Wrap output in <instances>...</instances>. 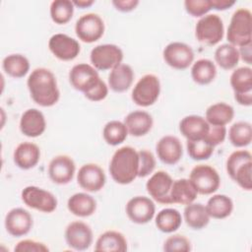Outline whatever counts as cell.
Returning a JSON list of instances; mask_svg holds the SVG:
<instances>
[{"label":"cell","instance_id":"obj_1","mask_svg":"<svg viewBox=\"0 0 252 252\" xmlns=\"http://www.w3.org/2000/svg\"><path fill=\"white\" fill-rule=\"evenodd\" d=\"M27 87L32 99L42 107H50L56 104L60 98L55 75L47 68H35L29 75Z\"/></svg>","mask_w":252,"mask_h":252},{"label":"cell","instance_id":"obj_2","mask_svg":"<svg viewBox=\"0 0 252 252\" xmlns=\"http://www.w3.org/2000/svg\"><path fill=\"white\" fill-rule=\"evenodd\" d=\"M109 173L112 179L121 185L132 183L139 172V154L136 149L124 146L116 150L109 162Z\"/></svg>","mask_w":252,"mask_h":252},{"label":"cell","instance_id":"obj_3","mask_svg":"<svg viewBox=\"0 0 252 252\" xmlns=\"http://www.w3.org/2000/svg\"><path fill=\"white\" fill-rule=\"evenodd\" d=\"M251 12L246 8H239L234 11L226 32L228 43L234 45L235 47H241L251 43Z\"/></svg>","mask_w":252,"mask_h":252},{"label":"cell","instance_id":"obj_4","mask_svg":"<svg viewBox=\"0 0 252 252\" xmlns=\"http://www.w3.org/2000/svg\"><path fill=\"white\" fill-rule=\"evenodd\" d=\"M223 34V22L217 14H207L201 17L195 26V36L197 40L208 46L218 44L222 39Z\"/></svg>","mask_w":252,"mask_h":252},{"label":"cell","instance_id":"obj_5","mask_svg":"<svg viewBox=\"0 0 252 252\" xmlns=\"http://www.w3.org/2000/svg\"><path fill=\"white\" fill-rule=\"evenodd\" d=\"M160 94V82L158 76L146 74L136 83L132 90L133 102L142 107L153 105Z\"/></svg>","mask_w":252,"mask_h":252},{"label":"cell","instance_id":"obj_6","mask_svg":"<svg viewBox=\"0 0 252 252\" xmlns=\"http://www.w3.org/2000/svg\"><path fill=\"white\" fill-rule=\"evenodd\" d=\"M190 182L198 194L211 195L220 185V177L217 169L209 164H197L190 172Z\"/></svg>","mask_w":252,"mask_h":252},{"label":"cell","instance_id":"obj_7","mask_svg":"<svg viewBox=\"0 0 252 252\" xmlns=\"http://www.w3.org/2000/svg\"><path fill=\"white\" fill-rule=\"evenodd\" d=\"M71 86L85 94L93 91L101 81L97 70L91 64L79 63L74 65L69 72Z\"/></svg>","mask_w":252,"mask_h":252},{"label":"cell","instance_id":"obj_8","mask_svg":"<svg viewBox=\"0 0 252 252\" xmlns=\"http://www.w3.org/2000/svg\"><path fill=\"white\" fill-rule=\"evenodd\" d=\"M90 60L96 70H112L122 63L123 51L116 44H99L92 49L90 53Z\"/></svg>","mask_w":252,"mask_h":252},{"label":"cell","instance_id":"obj_9","mask_svg":"<svg viewBox=\"0 0 252 252\" xmlns=\"http://www.w3.org/2000/svg\"><path fill=\"white\" fill-rule=\"evenodd\" d=\"M21 198L29 208L46 214L54 212L58 204L54 194L37 186L25 187L21 192Z\"/></svg>","mask_w":252,"mask_h":252},{"label":"cell","instance_id":"obj_10","mask_svg":"<svg viewBox=\"0 0 252 252\" xmlns=\"http://www.w3.org/2000/svg\"><path fill=\"white\" fill-rule=\"evenodd\" d=\"M104 22L95 13H88L81 16L75 25L77 37L86 43H93L98 40L104 33Z\"/></svg>","mask_w":252,"mask_h":252},{"label":"cell","instance_id":"obj_11","mask_svg":"<svg viewBox=\"0 0 252 252\" xmlns=\"http://www.w3.org/2000/svg\"><path fill=\"white\" fill-rule=\"evenodd\" d=\"M163 60L173 69L185 70L194 62V51L190 45L180 41L168 43L162 52Z\"/></svg>","mask_w":252,"mask_h":252},{"label":"cell","instance_id":"obj_12","mask_svg":"<svg viewBox=\"0 0 252 252\" xmlns=\"http://www.w3.org/2000/svg\"><path fill=\"white\" fill-rule=\"evenodd\" d=\"M64 236L67 245L77 251L89 249L94 240V234L91 226L81 220L70 222L65 229Z\"/></svg>","mask_w":252,"mask_h":252},{"label":"cell","instance_id":"obj_13","mask_svg":"<svg viewBox=\"0 0 252 252\" xmlns=\"http://www.w3.org/2000/svg\"><path fill=\"white\" fill-rule=\"evenodd\" d=\"M172 183L173 179L166 171L158 170L148 179L146 189L153 200L162 205H169L171 204L170 190Z\"/></svg>","mask_w":252,"mask_h":252},{"label":"cell","instance_id":"obj_14","mask_svg":"<svg viewBox=\"0 0 252 252\" xmlns=\"http://www.w3.org/2000/svg\"><path fill=\"white\" fill-rule=\"evenodd\" d=\"M129 220L137 224H145L151 221L156 214L154 201L146 196H135L131 198L125 207Z\"/></svg>","mask_w":252,"mask_h":252},{"label":"cell","instance_id":"obj_15","mask_svg":"<svg viewBox=\"0 0 252 252\" xmlns=\"http://www.w3.org/2000/svg\"><path fill=\"white\" fill-rule=\"evenodd\" d=\"M77 182L79 186L87 192H98L106 182V176L103 169L96 163L83 164L77 173Z\"/></svg>","mask_w":252,"mask_h":252},{"label":"cell","instance_id":"obj_16","mask_svg":"<svg viewBox=\"0 0 252 252\" xmlns=\"http://www.w3.org/2000/svg\"><path fill=\"white\" fill-rule=\"evenodd\" d=\"M48 48L54 57L62 61L75 59L81 51L79 41L65 33L53 34L48 40Z\"/></svg>","mask_w":252,"mask_h":252},{"label":"cell","instance_id":"obj_17","mask_svg":"<svg viewBox=\"0 0 252 252\" xmlns=\"http://www.w3.org/2000/svg\"><path fill=\"white\" fill-rule=\"evenodd\" d=\"M5 228L14 237H21L28 234L33 224L32 216L24 208H13L5 217Z\"/></svg>","mask_w":252,"mask_h":252},{"label":"cell","instance_id":"obj_18","mask_svg":"<svg viewBox=\"0 0 252 252\" xmlns=\"http://www.w3.org/2000/svg\"><path fill=\"white\" fill-rule=\"evenodd\" d=\"M76 172V164L73 158L66 155L54 157L48 164V175L52 182L64 185L72 181Z\"/></svg>","mask_w":252,"mask_h":252},{"label":"cell","instance_id":"obj_19","mask_svg":"<svg viewBox=\"0 0 252 252\" xmlns=\"http://www.w3.org/2000/svg\"><path fill=\"white\" fill-rule=\"evenodd\" d=\"M156 152L158 159L162 163L174 165L183 156L182 143L176 136L165 135L158 141L156 145Z\"/></svg>","mask_w":252,"mask_h":252},{"label":"cell","instance_id":"obj_20","mask_svg":"<svg viewBox=\"0 0 252 252\" xmlns=\"http://www.w3.org/2000/svg\"><path fill=\"white\" fill-rule=\"evenodd\" d=\"M19 125L23 135L30 138H36L44 133L46 120L44 114L39 109L29 108L23 112Z\"/></svg>","mask_w":252,"mask_h":252},{"label":"cell","instance_id":"obj_21","mask_svg":"<svg viewBox=\"0 0 252 252\" xmlns=\"http://www.w3.org/2000/svg\"><path fill=\"white\" fill-rule=\"evenodd\" d=\"M40 159V149L32 142L20 143L14 150L13 160L15 164L24 170L34 167Z\"/></svg>","mask_w":252,"mask_h":252},{"label":"cell","instance_id":"obj_22","mask_svg":"<svg viewBox=\"0 0 252 252\" xmlns=\"http://www.w3.org/2000/svg\"><path fill=\"white\" fill-rule=\"evenodd\" d=\"M210 129L205 117L191 114L183 117L179 122V131L187 140L204 139Z\"/></svg>","mask_w":252,"mask_h":252},{"label":"cell","instance_id":"obj_23","mask_svg":"<svg viewBox=\"0 0 252 252\" xmlns=\"http://www.w3.org/2000/svg\"><path fill=\"white\" fill-rule=\"evenodd\" d=\"M123 122L128 130V134L134 137L147 135L154 124L152 115L145 110H134L128 113Z\"/></svg>","mask_w":252,"mask_h":252},{"label":"cell","instance_id":"obj_24","mask_svg":"<svg viewBox=\"0 0 252 252\" xmlns=\"http://www.w3.org/2000/svg\"><path fill=\"white\" fill-rule=\"evenodd\" d=\"M134 71L128 64L121 63L108 75V88L115 93H124L128 91L134 81Z\"/></svg>","mask_w":252,"mask_h":252},{"label":"cell","instance_id":"obj_25","mask_svg":"<svg viewBox=\"0 0 252 252\" xmlns=\"http://www.w3.org/2000/svg\"><path fill=\"white\" fill-rule=\"evenodd\" d=\"M67 208L74 216L87 218L94 214L96 210V201L92 195L86 192H78L68 199Z\"/></svg>","mask_w":252,"mask_h":252},{"label":"cell","instance_id":"obj_26","mask_svg":"<svg viewBox=\"0 0 252 252\" xmlns=\"http://www.w3.org/2000/svg\"><path fill=\"white\" fill-rule=\"evenodd\" d=\"M128 248L125 236L116 230H106L101 233L95 241V251L125 252Z\"/></svg>","mask_w":252,"mask_h":252},{"label":"cell","instance_id":"obj_27","mask_svg":"<svg viewBox=\"0 0 252 252\" xmlns=\"http://www.w3.org/2000/svg\"><path fill=\"white\" fill-rule=\"evenodd\" d=\"M197 191L187 178L173 180L170 190L171 204L188 205L193 203L197 198Z\"/></svg>","mask_w":252,"mask_h":252},{"label":"cell","instance_id":"obj_28","mask_svg":"<svg viewBox=\"0 0 252 252\" xmlns=\"http://www.w3.org/2000/svg\"><path fill=\"white\" fill-rule=\"evenodd\" d=\"M183 218L186 224L195 230H200L206 227L210 221V216L206 206L201 203H191L185 206Z\"/></svg>","mask_w":252,"mask_h":252},{"label":"cell","instance_id":"obj_29","mask_svg":"<svg viewBox=\"0 0 252 252\" xmlns=\"http://www.w3.org/2000/svg\"><path fill=\"white\" fill-rule=\"evenodd\" d=\"M233 117V107L222 101L210 105L205 113V119L211 126H225L231 122Z\"/></svg>","mask_w":252,"mask_h":252},{"label":"cell","instance_id":"obj_30","mask_svg":"<svg viewBox=\"0 0 252 252\" xmlns=\"http://www.w3.org/2000/svg\"><path fill=\"white\" fill-rule=\"evenodd\" d=\"M192 80L201 86L211 84L217 76L216 64L207 58H201L193 62L191 67Z\"/></svg>","mask_w":252,"mask_h":252},{"label":"cell","instance_id":"obj_31","mask_svg":"<svg viewBox=\"0 0 252 252\" xmlns=\"http://www.w3.org/2000/svg\"><path fill=\"white\" fill-rule=\"evenodd\" d=\"M206 209L210 218L222 220L231 215L233 211V202L230 197L224 194H215L208 200Z\"/></svg>","mask_w":252,"mask_h":252},{"label":"cell","instance_id":"obj_32","mask_svg":"<svg viewBox=\"0 0 252 252\" xmlns=\"http://www.w3.org/2000/svg\"><path fill=\"white\" fill-rule=\"evenodd\" d=\"M29 59L20 53L9 54L4 57L2 61L3 71L10 77L20 79L25 77L30 71Z\"/></svg>","mask_w":252,"mask_h":252},{"label":"cell","instance_id":"obj_33","mask_svg":"<svg viewBox=\"0 0 252 252\" xmlns=\"http://www.w3.org/2000/svg\"><path fill=\"white\" fill-rule=\"evenodd\" d=\"M158 229L163 233L176 231L182 223V216L176 209L165 208L160 210L155 219Z\"/></svg>","mask_w":252,"mask_h":252},{"label":"cell","instance_id":"obj_34","mask_svg":"<svg viewBox=\"0 0 252 252\" xmlns=\"http://www.w3.org/2000/svg\"><path fill=\"white\" fill-rule=\"evenodd\" d=\"M214 58L216 63L223 70L235 68L240 60L238 48L230 43H223L217 47Z\"/></svg>","mask_w":252,"mask_h":252},{"label":"cell","instance_id":"obj_35","mask_svg":"<svg viewBox=\"0 0 252 252\" xmlns=\"http://www.w3.org/2000/svg\"><path fill=\"white\" fill-rule=\"evenodd\" d=\"M229 83L234 94L252 93V69L249 66L236 68L230 75Z\"/></svg>","mask_w":252,"mask_h":252},{"label":"cell","instance_id":"obj_36","mask_svg":"<svg viewBox=\"0 0 252 252\" xmlns=\"http://www.w3.org/2000/svg\"><path fill=\"white\" fill-rule=\"evenodd\" d=\"M228 139L232 146L243 148L250 145L252 141V127L247 121H237L228 130Z\"/></svg>","mask_w":252,"mask_h":252},{"label":"cell","instance_id":"obj_37","mask_svg":"<svg viewBox=\"0 0 252 252\" xmlns=\"http://www.w3.org/2000/svg\"><path fill=\"white\" fill-rule=\"evenodd\" d=\"M128 136V130L124 122L119 120L108 121L102 129V137L106 144L118 146L122 144Z\"/></svg>","mask_w":252,"mask_h":252},{"label":"cell","instance_id":"obj_38","mask_svg":"<svg viewBox=\"0 0 252 252\" xmlns=\"http://www.w3.org/2000/svg\"><path fill=\"white\" fill-rule=\"evenodd\" d=\"M74 8L75 6L71 0H54L49 7L50 18L57 25H65L71 21Z\"/></svg>","mask_w":252,"mask_h":252},{"label":"cell","instance_id":"obj_39","mask_svg":"<svg viewBox=\"0 0 252 252\" xmlns=\"http://www.w3.org/2000/svg\"><path fill=\"white\" fill-rule=\"evenodd\" d=\"M186 149L189 157L194 160H205L211 158L215 147L211 146L204 139L187 140Z\"/></svg>","mask_w":252,"mask_h":252},{"label":"cell","instance_id":"obj_40","mask_svg":"<svg viewBox=\"0 0 252 252\" xmlns=\"http://www.w3.org/2000/svg\"><path fill=\"white\" fill-rule=\"evenodd\" d=\"M251 174H252V161H248L237 166L229 177L234 182H236L238 186L243 190L251 191L252 189Z\"/></svg>","mask_w":252,"mask_h":252},{"label":"cell","instance_id":"obj_41","mask_svg":"<svg viewBox=\"0 0 252 252\" xmlns=\"http://www.w3.org/2000/svg\"><path fill=\"white\" fill-rule=\"evenodd\" d=\"M162 249L166 252H189L192 247L190 240L186 236L182 234H173L165 239Z\"/></svg>","mask_w":252,"mask_h":252},{"label":"cell","instance_id":"obj_42","mask_svg":"<svg viewBox=\"0 0 252 252\" xmlns=\"http://www.w3.org/2000/svg\"><path fill=\"white\" fill-rule=\"evenodd\" d=\"M139 154V172L138 177H147L153 173L156 167V158L149 150H140Z\"/></svg>","mask_w":252,"mask_h":252},{"label":"cell","instance_id":"obj_43","mask_svg":"<svg viewBox=\"0 0 252 252\" xmlns=\"http://www.w3.org/2000/svg\"><path fill=\"white\" fill-rule=\"evenodd\" d=\"M248 161H252V155L249 151L237 150V151L232 152L228 156V158L226 159V163H225L227 174L230 176L237 166H239L245 162H248Z\"/></svg>","mask_w":252,"mask_h":252},{"label":"cell","instance_id":"obj_44","mask_svg":"<svg viewBox=\"0 0 252 252\" xmlns=\"http://www.w3.org/2000/svg\"><path fill=\"white\" fill-rule=\"evenodd\" d=\"M186 12L195 18H201L212 9L210 0H186L184 1Z\"/></svg>","mask_w":252,"mask_h":252},{"label":"cell","instance_id":"obj_45","mask_svg":"<svg viewBox=\"0 0 252 252\" xmlns=\"http://www.w3.org/2000/svg\"><path fill=\"white\" fill-rule=\"evenodd\" d=\"M17 252H48L49 248L42 242L33 239H23L14 248Z\"/></svg>","mask_w":252,"mask_h":252},{"label":"cell","instance_id":"obj_46","mask_svg":"<svg viewBox=\"0 0 252 252\" xmlns=\"http://www.w3.org/2000/svg\"><path fill=\"white\" fill-rule=\"evenodd\" d=\"M226 137V127L225 126H211L205 136L204 140L211 146L216 147L221 144Z\"/></svg>","mask_w":252,"mask_h":252},{"label":"cell","instance_id":"obj_47","mask_svg":"<svg viewBox=\"0 0 252 252\" xmlns=\"http://www.w3.org/2000/svg\"><path fill=\"white\" fill-rule=\"evenodd\" d=\"M108 94V86L102 80L93 91L85 94V97L91 101H100L103 100Z\"/></svg>","mask_w":252,"mask_h":252},{"label":"cell","instance_id":"obj_48","mask_svg":"<svg viewBox=\"0 0 252 252\" xmlns=\"http://www.w3.org/2000/svg\"><path fill=\"white\" fill-rule=\"evenodd\" d=\"M138 0H113L112 5L115 7L117 11L123 12V13H128L137 8L139 5Z\"/></svg>","mask_w":252,"mask_h":252},{"label":"cell","instance_id":"obj_49","mask_svg":"<svg viewBox=\"0 0 252 252\" xmlns=\"http://www.w3.org/2000/svg\"><path fill=\"white\" fill-rule=\"evenodd\" d=\"M212 9L218 10V11H224L226 9H229L235 4L234 0H210Z\"/></svg>","mask_w":252,"mask_h":252},{"label":"cell","instance_id":"obj_50","mask_svg":"<svg viewBox=\"0 0 252 252\" xmlns=\"http://www.w3.org/2000/svg\"><path fill=\"white\" fill-rule=\"evenodd\" d=\"M251 43L247 44V45H243L241 47L238 48V52H239V58L244 61L245 63H247L248 65L251 64V57H252V52H251Z\"/></svg>","mask_w":252,"mask_h":252},{"label":"cell","instance_id":"obj_51","mask_svg":"<svg viewBox=\"0 0 252 252\" xmlns=\"http://www.w3.org/2000/svg\"><path fill=\"white\" fill-rule=\"evenodd\" d=\"M234 99L240 105L250 106L252 104V93L234 94Z\"/></svg>","mask_w":252,"mask_h":252},{"label":"cell","instance_id":"obj_52","mask_svg":"<svg viewBox=\"0 0 252 252\" xmlns=\"http://www.w3.org/2000/svg\"><path fill=\"white\" fill-rule=\"evenodd\" d=\"M72 2L74 4V6L79 7L81 9L89 8V7H91L94 3V0H73Z\"/></svg>","mask_w":252,"mask_h":252}]
</instances>
